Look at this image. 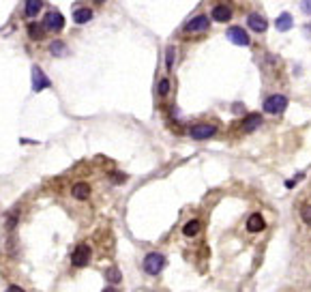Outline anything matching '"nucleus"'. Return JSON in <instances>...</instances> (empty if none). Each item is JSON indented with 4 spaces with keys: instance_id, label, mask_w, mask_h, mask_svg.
<instances>
[{
    "instance_id": "obj_1",
    "label": "nucleus",
    "mask_w": 311,
    "mask_h": 292,
    "mask_svg": "<svg viewBox=\"0 0 311 292\" xmlns=\"http://www.w3.org/2000/svg\"><path fill=\"white\" fill-rule=\"evenodd\" d=\"M165 267V256L159 254V252H150L146 254V258H144V271H146L148 275H159Z\"/></svg>"
},
{
    "instance_id": "obj_2",
    "label": "nucleus",
    "mask_w": 311,
    "mask_h": 292,
    "mask_svg": "<svg viewBox=\"0 0 311 292\" xmlns=\"http://www.w3.org/2000/svg\"><path fill=\"white\" fill-rule=\"evenodd\" d=\"M288 108V97L284 95H271L264 99V112L271 114V116H277Z\"/></svg>"
},
{
    "instance_id": "obj_3",
    "label": "nucleus",
    "mask_w": 311,
    "mask_h": 292,
    "mask_svg": "<svg viewBox=\"0 0 311 292\" xmlns=\"http://www.w3.org/2000/svg\"><path fill=\"white\" fill-rule=\"evenodd\" d=\"M208 26H211V17L206 15V13H200V15H193L189 22L185 24L183 30L187 34H195V32H204L208 30Z\"/></svg>"
},
{
    "instance_id": "obj_4",
    "label": "nucleus",
    "mask_w": 311,
    "mask_h": 292,
    "mask_svg": "<svg viewBox=\"0 0 311 292\" xmlns=\"http://www.w3.org/2000/svg\"><path fill=\"white\" fill-rule=\"evenodd\" d=\"M90 247L86 245V243H79L75 249H73V254H71V265L77 267V269H84L86 265L90 262Z\"/></svg>"
},
{
    "instance_id": "obj_5",
    "label": "nucleus",
    "mask_w": 311,
    "mask_h": 292,
    "mask_svg": "<svg viewBox=\"0 0 311 292\" xmlns=\"http://www.w3.org/2000/svg\"><path fill=\"white\" fill-rule=\"evenodd\" d=\"M226 37L230 43H234V45H241V47H247L251 43V37L247 34V30L241 26H232V28H228V32H226Z\"/></svg>"
},
{
    "instance_id": "obj_6",
    "label": "nucleus",
    "mask_w": 311,
    "mask_h": 292,
    "mask_svg": "<svg viewBox=\"0 0 311 292\" xmlns=\"http://www.w3.org/2000/svg\"><path fill=\"white\" fill-rule=\"evenodd\" d=\"M215 133H217V125H213V123H200L189 129V135L193 140H208V138H213Z\"/></svg>"
},
{
    "instance_id": "obj_7",
    "label": "nucleus",
    "mask_w": 311,
    "mask_h": 292,
    "mask_svg": "<svg viewBox=\"0 0 311 292\" xmlns=\"http://www.w3.org/2000/svg\"><path fill=\"white\" fill-rule=\"evenodd\" d=\"M43 26H45V30H49V32H60L64 26V17L58 11H49L47 15L43 17Z\"/></svg>"
},
{
    "instance_id": "obj_8",
    "label": "nucleus",
    "mask_w": 311,
    "mask_h": 292,
    "mask_svg": "<svg viewBox=\"0 0 311 292\" xmlns=\"http://www.w3.org/2000/svg\"><path fill=\"white\" fill-rule=\"evenodd\" d=\"M52 86V82H49V77L43 73V69L34 65L32 67V90L34 92H41V90H45Z\"/></svg>"
},
{
    "instance_id": "obj_9",
    "label": "nucleus",
    "mask_w": 311,
    "mask_h": 292,
    "mask_svg": "<svg viewBox=\"0 0 311 292\" xmlns=\"http://www.w3.org/2000/svg\"><path fill=\"white\" fill-rule=\"evenodd\" d=\"M247 26L253 32H266L269 30V22H266V17L260 15V13H251V15L247 17Z\"/></svg>"
},
{
    "instance_id": "obj_10",
    "label": "nucleus",
    "mask_w": 311,
    "mask_h": 292,
    "mask_svg": "<svg viewBox=\"0 0 311 292\" xmlns=\"http://www.w3.org/2000/svg\"><path fill=\"white\" fill-rule=\"evenodd\" d=\"M232 6H228V4H215L213 6V13H211V17L215 19V22H230L232 19Z\"/></svg>"
},
{
    "instance_id": "obj_11",
    "label": "nucleus",
    "mask_w": 311,
    "mask_h": 292,
    "mask_svg": "<svg viewBox=\"0 0 311 292\" xmlns=\"http://www.w3.org/2000/svg\"><path fill=\"white\" fill-rule=\"evenodd\" d=\"M260 125H262V114H247L241 123V129L245 133H251V131H256Z\"/></svg>"
},
{
    "instance_id": "obj_12",
    "label": "nucleus",
    "mask_w": 311,
    "mask_h": 292,
    "mask_svg": "<svg viewBox=\"0 0 311 292\" xmlns=\"http://www.w3.org/2000/svg\"><path fill=\"white\" fill-rule=\"evenodd\" d=\"M266 228V219L260 215V213H253V215L247 219V230L253 232V234H258V232H262Z\"/></svg>"
},
{
    "instance_id": "obj_13",
    "label": "nucleus",
    "mask_w": 311,
    "mask_h": 292,
    "mask_svg": "<svg viewBox=\"0 0 311 292\" xmlns=\"http://www.w3.org/2000/svg\"><path fill=\"white\" fill-rule=\"evenodd\" d=\"M71 194H73L75 200H88L90 198V185L88 183H75L73 187H71Z\"/></svg>"
},
{
    "instance_id": "obj_14",
    "label": "nucleus",
    "mask_w": 311,
    "mask_h": 292,
    "mask_svg": "<svg viewBox=\"0 0 311 292\" xmlns=\"http://www.w3.org/2000/svg\"><path fill=\"white\" fill-rule=\"evenodd\" d=\"M292 26H294V19H292L290 13H281V15L275 19V28H277L279 32H288Z\"/></svg>"
},
{
    "instance_id": "obj_15",
    "label": "nucleus",
    "mask_w": 311,
    "mask_h": 292,
    "mask_svg": "<svg viewBox=\"0 0 311 292\" xmlns=\"http://www.w3.org/2000/svg\"><path fill=\"white\" fill-rule=\"evenodd\" d=\"M41 6H43V0H26V6H24L26 17H37Z\"/></svg>"
},
{
    "instance_id": "obj_16",
    "label": "nucleus",
    "mask_w": 311,
    "mask_h": 292,
    "mask_svg": "<svg viewBox=\"0 0 311 292\" xmlns=\"http://www.w3.org/2000/svg\"><path fill=\"white\" fill-rule=\"evenodd\" d=\"M92 19V11L88 9V6H82V9H75L73 11V22L75 24H86Z\"/></svg>"
},
{
    "instance_id": "obj_17",
    "label": "nucleus",
    "mask_w": 311,
    "mask_h": 292,
    "mask_svg": "<svg viewBox=\"0 0 311 292\" xmlns=\"http://www.w3.org/2000/svg\"><path fill=\"white\" fill-rule=\"evenodd\" d=\"M200 230H202V222H200V219H191V222H187L183 226V234H185V237H195Z\"/></svg>"
},
{
    "instance_id": "obj_18",
    "label": "nucleus",
    "mask_w": 311,
    "mask_h": 292,
    "mask_svg": "<svg viewBox=\"0 0 311 292\" xmlns=\"http://www.w3.org/2000/svg\"><path fill=\"white\" fill-rule=\"evenodd\" d=\"M43 32H45V26H39L37 22L28 24V37H30V39H34V41L43 39Z\"/></svg>"
},
{
    "instance_id": "obj_19",
    "label": "nucleus",
    "mask_w": 311,
    "mask_h": 292,
    "mask_svg": "<svg viewBox=\"0 0 311 292\" xmlns=\"http://www.w3.org/2000/svg\"><path fill=\"white\" fill-rule=\"evenodd\" d=\"M105 280L110 282V284H120L122 275H120V271H118L116 267H112V269H107V273H105Z\"/></svg>"
},
{
    "instance_id": "obj_20",
    "label": "nucleus",
    "mask_w": 311,
    "mask_h": 292,
    "mask_svg": "<svg viewBox=\"0 0 311 292\" xmlns=\"http://www.w3.org/2000/svg\"><path fill=\"white\" fill-rule=\"evenodd\" d=\"M49 52H52L54 56H62L64 52H67V45H64L62 41H52V43H49Z\"/></svg>"
},
{
    "instance_id": "obj_21",
    "label": "nucleus",
    "mask_w": 311,
    "mask_h": 292,
    "mask_svg": "<svg viewBox=\"0 0 311 292\" xmlns=\"http://www.w3.org/2000/svg\"><path fill=\"white\" fill-rule=\"evenodd\" d=\"M170 86H172V84H170V80H168V77H165V80H161V82H159L157 92H159V95H161V97H168V95H170Z\"/></svg>"
},
{
    "instance_id": "obj_22",
    "label": "nucleus",
    "mask_w": 311,
    "mask_h": 292,
    "mask_svg": "<svg viewBox=\"0 0 311 292\" xmlns=\"http://www.w3.org/2000/svg\"><path fill=\"white\" fill-rule=\"evenodd\" d=\"M301 219L305 222L307 226H311V204H305L301 209Z\"/></svg>"
},
{
    "instance_id": "obj_23",
    "label": "nucleus",
    "mask_w": 311,
    "mask_h": 292,
    "mask_svg": "<svg viewBox=\"0 0 311 292\" xmlns=\"http://www.w3.org/2000/svg\"><path fill=\"white\" fill-rule=\"evenodd\" d=\"M174 52H176L174 47H168V52H165V67L168 69L174 67Z\"/></svg>"
},
{
    "instance_id": "obj_24",
    "label": "nucleus",
    "mask_w": 311,
    "mask_h": 292,
    "mask_svg": "<svg viewBox=\"0 0 311 292\" xmlns=\"http://www.w3.org/2000/svg\"><path fill=\"white\" fill-rule=\"evenodd\" d=\"M303 11L311 13V0H303Z\"/></svg>"
},
{
    "instance_id": "obj_25",
    "label": "nucleus",
    "mask_w": 311,
    "mask_h": 292,
    "mask_svg": "<svg viewBox=\"0 0 311 292\" xmlns=\"http://www.w3.org/2000/svg\"><path fill=\"white\" fill-rule=\"evenodd\" d=\"M6 292H24V290H21L19 286H9V288H6Z\"/></svg>"
},
{
    "instance_id": "obj_26",
    "label": "nucleus",
    "mask_w": 311,
    "mask_h": 292,
    "mask_svg": "<svg viewBox=\"0 0 311 292\" xmlns=\"http://www.w3.org/2000/svg\"><path fill=\"white\" fill-rule=\"evenodd\" d=\"M103 292H118V290H116V288H112V286H107Z\"/></svg>"
},
{
    "instance_id": "obj_27",
    "label": "nucleus",
    "mask_w": 311,
    "mask_h": 292,
    "mask_svg": "<svg viewBox=\"0 0 311 292\" xmlns=\"http://www.w3.org/2000/svg\"><path fill=\"white\" fill-rule=\"evenodd\" d=\"M95 2H105V0H95Z\"/></svg>"
}]
</instances>
